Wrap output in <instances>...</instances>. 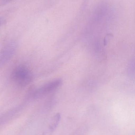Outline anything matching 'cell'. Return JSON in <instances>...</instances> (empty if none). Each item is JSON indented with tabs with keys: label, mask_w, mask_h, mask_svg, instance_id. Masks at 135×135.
<instances>
[{
	"label": "cell",
	"mask_w": 135,
	"mask_h": 135,
	"mask_svg": "<svg viewBox=\"0 0 135 135\" xmlns=\"http://www.w3.org/2000/svg\"><path fill=\"white\" fill-rule=\"evenodd\" d=\"M61 84L62 81L60 79L54 80L34 90L31 93L30 96L33 98H38L58 88Z\"/></svg>",
	"instance_id": "7a4b0ae2"
},
{
	"label": "cell",
	"mask_w": 135,
	"mask_h": 135,
	"mask_svg": "<svg viewBox=\"0 0 135 135\" xmlns=\"http://www.w3.org/2000/svg\"><path fill=\"white\" fill-rule=\"evenodd\" d=\"M1 21H0V26H1Z\"/></svg>",
	"instance_id": "8992f818"
},
{
	"label": "cell",
	"mask_w": 135,
	"mask_h": 135,
	"mask_svg": "<svg viewBox=\"0 0 135 135\" xmlns=\"http://www.w3.org/2000/svg\"><path fill=\"white\" fill-rule=\"evenodd\" d=\"M12 1H13V0H2V3L4 4V3H8V2H10Z\"/></svg>",
	"instance_id": "5b68a950"
},
{
	"label": "cell",
	"mask_w": 135,
	"mask_h": 135,
	"mask_svg": "<svg viewBox=\"0 0 135 135\" xmlns=\"http://www.w3.org/2000/svg\"><path fill=\"white\" fill-rule=\"evenodd\" d=\"M16 44L11 42L6 46L0 52V67L7 63L13 56L16 51Z\"/></svg>",
	"instance_id": "3957f363"
},
{
	"label": "cell",
	"mask_w": 135,
	"mask_h": 135,
	"mask_svg": "<svg viewBox=\"0 0 135 135\" xmlns=\"http://www.w3.org/2000/svg\"><path fill=\"white\" fill-rule=\"evenodd\" d=\"M11 77L13 81L20 86L28 85L33 79V75L31 71L24 66H18L14 69Z\"/></svg>",
	"instance_id": "6da1fadb"
},
{
	"label": "cell",
	"mask_w": 135,
	"mask_h": 135,
	"mask_svg": "<svg viewBox=\"0 0 135 135\" xmlns=\"http://www.w3.org/2000/svg\"><path fill=\"white\" fill-rule=\"evenodd\" d=\"M61 119V115L59 113L56 114L54 118H53L52 121L50 126V129L52 131L55 130V128L57 127V126L58 125Z\"/></svg>",
	"instance_id": "277c9868"
}]
</instances>
